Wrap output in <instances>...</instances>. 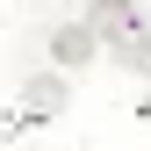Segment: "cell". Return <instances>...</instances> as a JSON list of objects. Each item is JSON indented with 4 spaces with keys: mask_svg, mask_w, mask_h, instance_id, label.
Listing matches in <instances>:
<instances>
[{
    "mask_svg": "<svg viewBox=\"0 0 151 151\" xmlns=\"http://www.w3.org/2000/svg\"><path fill=\"white\" fill-rule=\"evenodd\" d=\"M115 14H129V0H93V29H101V22H115Z\"/></svg>",
    "mask_w": 151,
    "mask_h": 151,
    "instance_id": "277c9868",
    "label": "cell"
},
{
    "mask_svg": "<svg viewBox=\"0 0 151 151\" xmlns=\"http://www.w3.org/2000/svg\"><path fill=\"white\" fill-rule=\"evenodd\" d=\"M65 101H72V93H65V72H36V79H29V122H58Z\"/></svg>",
    "mask_w": 151,
    "mask_h": 151,
    "instance_id": "3957f363",
    "label": "cell"
},
{
    "mask_svg": "<svg viewBox=\"0 0 151 151\" xmlns=\"http://www.w3.org/2000/svg\"><path fill=\"white\" fill-rule=\"evenodd\" d=\"M101 50H108L122 72H151V29L137 22V14H115V22H101Z\"/></svg>",
    "mask_w": 151,
    "mask_h": 151,
    "instance_id": "6da1fadb",
    "label": "cell"
},
{
    "mask_svg": "<svg viewBox=\"0 0 151 151\" xmlns=\"http://www.w3.org/2000/svg\"><path fill=\"white\" fill-rule=\"evenodd\" d=\"M137 115H144V122H151V93H144V108H137Z\"/></svg>",
    "mask_w": 151,
    "mask_h": 151,
    "instance_id": "5b68a950",
    "label": "cell"
},
{
    "mask_svg": "<svg viewBox=\"0 0 151 151\" xmlns=\"http://www.w3.org/2000/svg\"><path fill=\"white\" fill-rule=\"evenodd\" d=\"M86 58H101V29H93V22H58V29H50V65H58V72L86 65Z\"/></svg>",
    "mask_w": 151,
    "mask_h": 151,
    "instance_id": "7a4b0ae2",
    "label": "cell"
}]
</instances>
